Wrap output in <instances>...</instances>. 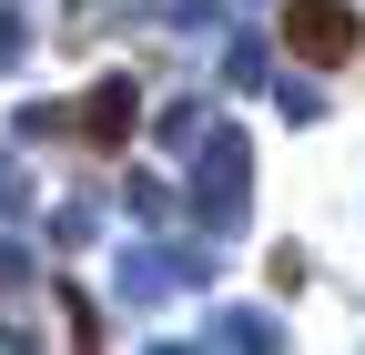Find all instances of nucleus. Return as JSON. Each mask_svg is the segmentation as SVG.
Here are the masks:
<instances>
[{
    "label": "nucleus",
    "mask_w": 365,
    "mask_h": 355,
    "mask_svg": "<svg viewBox=\"0 0 365 355\" xmlns=\"http://www.w3.org/2000/svg\"><path fill=\"white\" fill-rule=\"evenodd\" d=\"M274 31H284V51L314 61V71H345V61L365 51V11H355V0H284Z\"/></svg>",
    "instance_id": "1"
},
{
    "label": "nucleus",
    "mask_w": 365,
    "mask_h": 355,
    "mask_svg": "<svg viewBox=\"0 0 365 355\" xmlns=\"http://www.w3.org/2000/svg\"><path fill=\"white\" fill-rule=\"evenodd\" d=\"M132 122H143V102H132V81H102V92L81 102V143H132Z\"/></svg>",
    "instance_id": "2"
}]
</instances>
